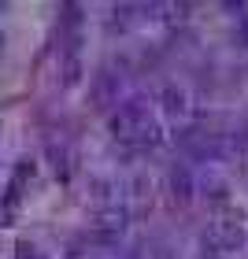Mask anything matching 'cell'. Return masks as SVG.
<instances>
[{
	"instance_id": "1",
	"label": "cell",
	"mask_w": 248,
	"mask_h": 259,
	"mask_svg": "<svg viewBox=\"0 0 248 259\" xmlns=\"http://www.w3.org/2000/svg\"><path fill=\"white\" fill-rule=\"evenodd\" d=\"M115 97H119V78L108 74V70H100V74L93 78V100H97L100 108H108Z\"/></svg>"
},
{
	"instance_id": "2",
	"label": "cell",
	"mask_w": 248,
	"mask_h": 259,
	"mask_svg": "<svg viewBox=\"0 0 248 259\" xmlns=\"http://www.w3.org/2000/svg\"><path fill=\"white\" fill-rule=\"evenodd\" d=\"M171 189H174V196H182V200L193 196V178H189L185 167H174L171 170Z\"/></svg>"
},
{
	"instance_id": "3",
	"label": "cell",
	"mask_w": 248,
	"mask_h": 259,
	"mask_svg": "<svg viewBox=\"0 0 248 259\" xmlns=\"http://www.w3.org/2000/svg\"><path fill=\"white\" fill-rule=\"evenodd\" d=\"M215 237L222 241V248H237V244L244 241V233H241V226H219Z\"/></svg>"
},
{
	"instance_id": "4",
	"label": "cell",
	"mask_w": 248,
	"mask_h": 259,
	"mask_svg": "<svg viewBox=\"0 0 248 259\" xmlns=\"http://www.w3.org/2000/svg\"><path fill=\"white\" fill-rule=\"evenodd\" d=\"M163 97H167V108H171V111H182V93L167 89V93H163Z\"/></svg>"
},
{
	"instance_id": "5",
	"label": "cell",
	"mask_w": 248,
	"mask_h": 259,
	"mask_svg": "<svg viewBox=\"0 0 248 259\" xmlns=\"http://www.w3.org/2000/svg\"><path fill=\"white\" fill-rule=\"evenodd\" d=\"M156 259H174V255H171V252H159V255H156Z\"/></svg>"
}]
</instances>
